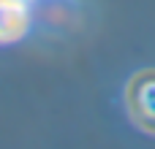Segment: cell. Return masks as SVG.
Returning <instances> with one entry per match:
<instances>
[{
  "mask_svg": "<svg viewBox=\"0 0 155 149\" xmlns=\"http://www.w3.org/2000/svg\"><path fill=\"white\" fill-rule=\"evenodd\" d=\"M125 103L131 111V119L147 130L155 133V68H147L136 73L125 87Z\"/></svg>",
  "mask_w": 155,
  "mask_h": 149,
  "instance_id": "cell-1",
  "label": "cell"
}]
</instances>
